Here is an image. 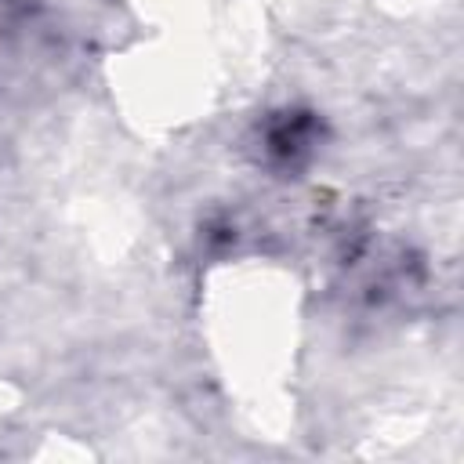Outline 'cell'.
Masks as SVG:
<instances>
[{
	"label": "cell",
	"instance_id": "cell-1",
	"mask_svg": "<svg viewBox=\"0 0 464 464\" xmlns=\"http://www.w3.org/2000/svg\"><path fill=\"white\" fill-rule=\"evenodd\" d=\"M261 145L272 167L297 170L319 145V123L312 120V112H283L265 127Z\"/></svg>",
	"mask_w": 464,
	"mask_h": 464
}]
</instances>
